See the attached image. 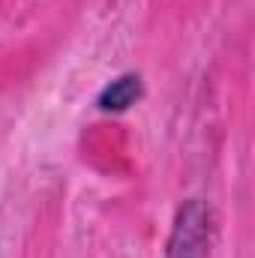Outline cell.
Segmentation results:
<instances>
[{"mask_svg": "<svg viewBox=\"0 0 255 258\" xmlns=\"http://www.w3.org/2000/svg\"><path fill=\"white\" fill-rule=\"evenodd\" d=\"M210 243V213L201 201H189L171 231L165 258H204Z\"/></svg>", "mask_w": 255, "mask_h": 258, "instance_id": "6da1fadb", "label": "cell"}, {"mask_svg": "<svg viewBox=\"0 0 255 258\" xmlns=\"http://www.w3.org/2000/svg\"><path fill=\"white\" fill-rule=\"evenodd\" d=\"M138 96H141V78L129 72V75L114 78L111 84H105V90L99 93V108H105V111H123Z\"/></svg>", "mask_w": 255, "mask_h": 258, "instance_id": "7a4b0ae2", "label": "cell"}]
</instances>
